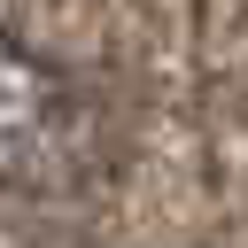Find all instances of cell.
Here are the masks:
<instances>
[{
    "mask_svg": "<svg viewBox=\"0 0 248 248\" xmlns=\"http://www.w3.org/2000/svg\"><path fill=\"white\" fill-rule=\"evenodd\" d=\"M101 170V124L62 62L0 23V186L8 194H78Z\"/></svg>",
    "mask_w": 248,
    "mask_h": 248,
    "instance_id": "cell-1",
    "label": "cell"
}]
</instances>
